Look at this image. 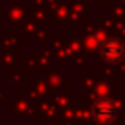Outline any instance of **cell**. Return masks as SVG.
Returning a JSON list of instances; mask_svg holds the SVG:
<instances>
[{"instance_id": "obj_1", "label": "cell", "mask_w": 125, "mask_h": 125, "mask_svg": "<svg viewBox=\"0 0 125 125\" xmlns=\"http://www.w3.org/2000/svg\"><path fill=\"white\" fill-rule=\"evenodd\" d=\"M98 53H100L102 60H105L109 63H116L120 60H123V56H125V44L122 40H118V38H109V40L100 44Z\"/></svg>"}, {"instance_id": "obj_2", "label": "cell", "mask_w": 125, "mask_h": 125, "mask_svg": "<svg viewBox=\"0 0 125 125\" xmlns=\"http://www.w3.org/2000/svg\"><path fill=\"white\" fill-rule=\"evenodd\" d=\"M91 114L100 123H111L118 114V107H116V103L113 100L102 98V100H96L91 105Z\"/></svg>"}]
</instances>
